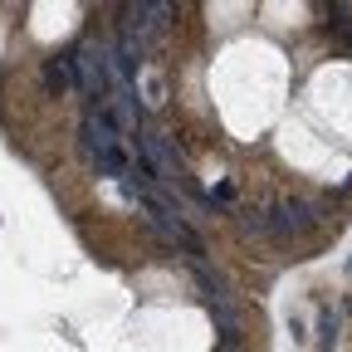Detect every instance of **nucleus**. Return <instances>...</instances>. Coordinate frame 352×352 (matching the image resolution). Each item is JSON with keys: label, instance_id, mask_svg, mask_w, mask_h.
<instances>
[{"label": "nucleus", "instance_id": "1", "mask_svg": "<svg viewBox=\"0 0 352 352\" xmlns=\"http://www.w3.org/2000/svg\"><path fill=\"white\" fill-rule=\"evenodd\" d=\"M314 226V206L298 201V196H284L274 206V220H270V235H294V230H308Z\"/></svg>", "mask_w": 352, "mask_h": 352}, {"label": "nucleus", "instance_id": "2", "mask_svg": "<svg viewBox=\"0 0 352 352\" xmlns=\"http://www.w3.org/2000/svg\"><path fill=\"white\" fill-rule=\"evenodd\" d=\"M210 318H215V328H220V342H226V347H235L240 328H235V314H230L226 294H220V298H210Z\"/></svg>", "mask_w": 352, "mask_h": 352}, {"label": "nucleus", "instance_id": "3", "mask_svg": "<svg viewBox=\"0 0 352 352\" xmlns=\"http://www.w3.org/2000/svg\"><path fill=\"white\" fill-rule=\"evenodd\" d=\"M333 342H338V314H323L318 318V352H333Z\"/></svg>", "mask_w": 352, "mask_h": 352}]
</instances>
